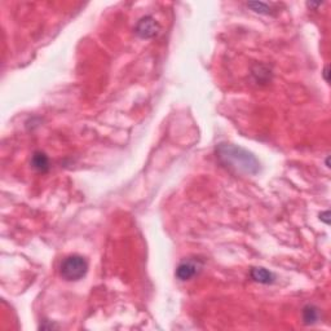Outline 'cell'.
I'll list each match as a JSON object with an SVG mask.
<instances>
[{
	"instance_id": "cell-6",
	"label": "cell",
	"mask_w": 331,
	"mask_h": 331,
	"mask_svg": "<svg viewBox=\"0 0 331 331\" xmlns=\"http://www.w3.org/2000/svg\"><path fill=\"white\" fill-rule=\"evenodd\" d=\"M31 166L34 169H37L39 172H46L50 168V159L44 153H34L33 158H31Z\"/></svg>"
},
{
	"instance_id": "cell-4",
	"label": "cell",
	"mask_w": 331,
	"mask_h": 331,
	"mask_svg": "<svg viewBox=\"0 0 331 331\" xmlns=\"http://www.w3.org/2000/svg\"><path fill=\"white\" fill-rule=\"evenodd\" d=\"M198 272V265L193 262H184L176 268L175 275L180 281H189L193 278Z\"/></svg>"
},
{
	"instance_id": "cell-3",
	"label": "cell",
	"mask_w": 331,
	"mask_h": 331,
	"mask_svg": "<svg viewBox=\"0 0 331 331\" xmlns=\"http://www.w3.org/2000/svg\"><path fill=\"white\" fill-rule=\"evenodd\" d=\"M159 30H161L159 23L152 16H145L143 18H140L135 27L136 34L141 39H152V38L158 35Z\"/></svg>"
},
{
	"instance_id": "cell-9",
	"label": "cell",
	"mask_w": 331,
	"mask_h": 331,
	"mask_svg": "<svg viewBox=\"0 0 331 331\" xmlns=\"http://www.w3.org/2000/svg\"><path fill=\"white\" fill-rule=\"evenodd\" d=\"M329 216H330V212L325 211V212H322L321 215H320V219H321L322 221L326 222V224H330V219H329Z\"/></svg>"
},
{
	"instance_id": "cell-2",
	"label": "cell",
	"mask_w": 331,
	"mask_h": 331,
	"mask_svg": "<svg viewBox=\"0 0 331 331\" xmlns=\"http://www.w3.org/2000/svg\"><path fill=\"white\" fill-rule=\"evenodd\" d=\"M88 264L86 259L79 255H70L63 259L60 267V275L65 281L75 282L87 275Z\"/></svg>"
},
{
	"instance_id": "cell-5",
	"label": "cell",
	"mask_w": 331,
	"mask_h": 331,
	"mask_svg": "<svg viewBox=\"0 0 331 331\" xmlns=\"http://www.w3.org/2000/svg\"><path fill=\"white\" fill-rule=\"evenodd\" d=\"M250 276L254 281L263 283V285H269L275 281V275L265 268H252Z\"/></svg>"
},
{
	"instance_id": "cell-8",
	"label": "cell",
	"mask_w": 331,
	"mask_h": 331,
	"mask_svg": "<svg viewBox=\"0 0 331 331\" xmlns=\"http://www.w3.org/2000/svg\"><path fill=\"white\" fill-rule=\"evenodd\" d=\"M247 7L251 8L254 12L260 14H269L272 12L271 7H269L268 4L265 3H260V1H254V3H247Z\"/></svg>"
},
{
	"instance_id": "cell-10",
	"label": "cell",
	"mask_w": 331,
	"mask_h": 331,
	"mask_svg": "<svg viewBox=\"0 0 331 331\" xmlns=\"http://www.w3.org/2000/svg\"><path fill=\"white\" fill-rule=\"evenodd\" d=\"M324 76H325V80H326V82H329V66L325 67Z\"/></svg>"
},
{
	"instance_id": "cell-1",
	"label": "cell",
	"mask_w": 331,
	"mask_h": 331,
	"mask_svg": "<svg viewBox=\"0 0 331 331\" xmlns=\"http://www.w3.org/2000/svg\"><path fill=\"white\" fill-rule=\"evenodd\" d=\"M216 157L222 166L235 173L256 175L260 169V162L252 153L233 144H219Z\"/></svg>"
},
{
	"instance_id": "cell-7",
	"label": "cell",
	"mask_w": 331,
	"mask_h": 331,
	"mask_svg": "<svg viewBox=\"0 0 331 331\" xmlns=\"http://www.w3.org/2000/svg\"><path fill=\"white\" fill-rule=\"evenodd\" d=\"M320 318V309L315 305H307L303 309V320H304L305 324L312 325L316 324Z\"/></svg>"
}]
</instances>
